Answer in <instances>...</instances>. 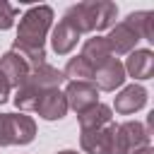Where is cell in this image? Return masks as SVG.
I'll return each mask as SVG.
<instances>
[{
    "mask_svg": "<svg viewBox=\"0 0 154 154\" xmlns=\"http://www.w3.org/2000/svg\"><path fill=\"white\" fill-rule=\"evenodd\" d=\"M53 24V10L48 5H36L29 7L22 19H19V29H17V38L12 43V51L19 53L24 58V63L29 67H38L46 63V34Z\"/></svg>",
    "mask_w": 154,
    "mask_h": 154,
    "instance_id": "6da1fadb",
    "label": "cell"
},
{
    "mask_svg": "<svg viewBox=\"0 0 154 154\" xmlns=\"http://www.w3.org/2000/svg\"><path fill=\"white\" fill-rule=\"evenodd\" d=\"M116 14H118V7L108 0H91V2H79V5H72L67 12H65V22H70L79 34H87V31H103V29H111L113 22H116Z\"/></svg>",
    "mask_w": 154,
    "mask_h": 154,
    "instance_id": "7a4b0ae2",
    "label": "cell"
},
{
    "mask_svg": "<svg viewBox=\"0 0 154 154\" xmlns=\"http://www.w3.org/2000/svg\"><path fill=\"white\" fill-rule=\"evenodd\" d=\"M36 137V123L34 118L24 113H0V144H29Z\"/></svg>",
    "mask_w": 154,
    "mask_h": 154,
    "instance_id": "3957f363",
    "label": "cell"
},
{
    "mask_svg": "<svg viewBox=\"0 0 154 154\" xmlns=\"http://www.w3.org/2000/svg\"><path fill=\"white\" fill-rule=\"evenodd\" d=\"M116 130H118L116 123H108V125L96 128V130H79L82 149L89 154H120Z\"/></svg>",
    "mask_w": 154,
    "mask_h": 154,
    "instance_id": "277c9868",
    "label": "cell"
},
{
    "mask_svg": "<svg viewBox=\"0 0 154 154\" xmlns=\"http://www.w3.org/2000/svg\"><path fill=\"white\" fill-rule=\"evenodd\" d=\"M103 41H106L111 55H128V53L135 51V46L140 41V34L128 22H120V24L111 26V31H108V36H103Z\"/></svg>",
    "mask_w": 154,
    "mask_h": 154,
    "instance_id": "5b68a950",
    "label": "cell"
},
{
    "mask_svg": "<svg viewBox=\"0 0 154 154\" xmlns=\"http://www.w3.org/2000/svg\"><path fill=\"white\" fill-rule=\"evenodd\" d=\"M65 101H67V108H75L77 113L91 108L94 103H99V89L91 84V82H70L63 91Z\"/></svg>",
    "mask_w": 154,
    "mask_h": 154,
    "instance_id": "8992f818",
    "label": "cell"
},
{
    "mask_svg": "<svg viewBox=\"0 0 154 154\" xmlns=\"http://www.w3.org/2000/svg\"><path fill=\"white\" fill-rule=\"evenodd\" d=\"M116 135H118L120 154H132L135 149L149 144V130H147L142 123H137V120H128V123L118 125Z\"/></svg>",
    "mask_w": 154,
    "mask_h": 154,
    "instance_id": "52a82bcc",
    "label": "cell"
},
{
    "mask_svg": "<svg viewBox=\"0 0 154 154\" xmlns=\"http://www.w3.org/2000/svg\"><path fill=\"white\" fill-rule=\"evenodd\" d=\"M125 82V67L118 58H111L106 60L103 65H99L91 75V84L96 89H103V91H113L118 89L120 84Z\"/></svg>",
    "mask_w": 154,
    "mask_h": 154,
    "instance_id": "ba28073f",
    "label": "cell"
},
{
    "mask_svg": "<svg viewBox=\"0 0 154 154\" xmlns=\"http://www.w3.org/2000/svg\"><path fill=\"white\" fill-rule=\"evenodd\" d=\"M63 82H65L63 72L43 63V65H38V67H31L29 75H26V79H24L22 84H26V87H31L34 91L43 94V91H48V89H58ZM22 84H19V87H22Z\"/></svg>",
    "mask_w": 154,
    "mask_h": 154,
    "instance_id": "9c48e42d",
    "label": "cell"
},
{
    "mask_svg": "<svg viewBox=\"0 0 154 154\" xmlns=\"http://www.w3.org/2000/svg\"><path fill=\"white\" fill-rule=\"evenodd\" d=\"M34 111L41 118H46V120H60L67 113V101H65V96H63L60 89H48V91H43L38 96Z\"/></svg>",
    "mask_w": 154,
    "mask_h": 154,
    "instance_id": "30bf717a",
    "label": "cell"
},
{
    "mask_svg": "<svg viewBox=\"0 0 154 154\" xmlns=\"http://www.w3.org/2000/svg\"><path fill=\"white\" fill-rule=\"evenodd\" d=\"M29 70H31V67L24 63V58H22L19 53H14V51H7V53L0 58V75L7 79L10 87H19V84L26 79Z\"/></svg>",
    "mask_w": 154,
    "mask_h": 154,
    "instance_id": "8fae6325",
    "label": "cell"
},
{
    "mask_svg": "<svg viewBox=\"0 0 154 154\" xmlns=\"http://www.w3.org/2000/svg\"><path fill=\"white\" fill-rule=\"evenodd\" d=\"M144 103H147V89L140 87V84H130V87H125V89L116 96V101H113L116 111L123 113V116H130V113L140 111Z\"/></svg>",
    "mask_w": 154,
    "mask_h": 154,
    "instance_id": "7c38bea8",
    "label": "cell"
},
{
    "mask_svg": "<svg viewBox=\"0 0 154 154\" xmlns=\"http://www.w3.org/2000/svg\"><path fill=\"white\" fill-rule=\"evenodd\" d=\"M79 36H82V34H79L70 22L60 19V22H58V26H55V29H53V34H51V46H53V51H55L58 55H67V53L77 46Z\"/></svg>",
    "mask_w": 154,
    "mask_h": 154,
    "instance_id": "4fadbf2b",
    "label": "cell"
},
{
    "mask_svg": "<svg viewBox=\"0 0 154 154\" xmlns=\"http://www.w3.org/2000/svg\"><path fill=\"white\" fill-rule=\"evenodd\" d=\"M123 67H125V72H128L130 77H135V79H149V77L154 75V53L147 51V48H142V51L135 48Z\"/></svg>",
    "mask_w": 154,
    "mask_h": 154,
    "instance_id": "5bb4252c",
    "label": "cell"
},
{
    "mask_svg": "<svg viewBox=\"0 0 154 154\" xmlns=\"http://www.w3.org/2000/svg\"><path fill=\"white\" fill-rule=\"evenodd\" d=\"M79 55L91 65V70H96L99 65H103L106 60L113 58L111 51H108V46H106V41H103V36H91V38H87Z\"/></svg>",
    "mask_w": 154,
    "mask_h": 154,
    "instance_id": "9a60e30c",
    "label": "cell"
},
{
    "mask_svg": "<svg viewBox=\"0 0 154 154\" xmlns=\"http://www.w3.org/2000/svg\"><path fill=\"white\" fill-rule=\"evenodd\" d=\"M77 116H79V130H96V128L113 123V113L106 103H94L91 108H87Z\"/></svg>",
    "mask_w": 154,
    "mask_h": 154,
    "instance_id": "2e32d148",
    "label": "cell"
},
{
    "mask_svg": "<svg viewBox=\"0 0 154 154\" xmlns=\"http://www.w3.org/2000/svg\"><path fill=\"white\" fill-rule=\"evenodd\" d=\"M125 22L140 34V38L154 43V12H132Z\"/></svg>",
    "mask_w": 154,
    "mask_h": 154,
    "instance_id": "e0dca14e",
    "label": "cell"
},
{
    "mask_svg": "<svg viewBox=\"0 0 154 154\" xmlns=\"http://www.w3.org/2000/svg\"><path fill=\"white\" fill-rule=\"evenodd\" d=\"M91 75H94V70H91V65L82 55L70 58L65 70H63V77L70 79V82H91Z\"/></svg>",
    "mask_w": 154,
    "mask_h": 154,
    "instance_id": "ac0fdd59",
    "label": "cell"
},
{
    "mask_svg": "<svg viewBox=\"0 0 154 154\" xmlns=\"http://www.w3.org/2000/svg\"><path fill=\"white\" fill-rule=\"evenodd\" d=\"M17 7H12V5H7V2H2L0 0V29L5 31V29H10L12 24H14V17H17Z\"/></svg>",
    "mask_w": 154,
    "mask_h": 154,
    "instance_id": "d6986e66",
    "label": "cell"
},
{
    "mask_svg": "<svg viewBox=\"0 0 154 154\" xmlns=\"http://www.w3.org/2000/svg\"><path fill=\"white\" fill-rule=\"evenodd\" d=\"M10 89H12V87H10V84H7V79L0 75V103H5V101H7V96H10Z\"/></svg>",
    "mask_w": 154,
    "mask_h": 154,
    "instance_id": "ffe728a7",
    "label": "cell"
},
{
    "mask_svg": "<svg viewBox=\"0 0 154 154\" xmlns=\"http://www.w3.org/2000/svg\"><path fill=\"white\" fill-rule=\"evenodd\" d=\"M132 154H154V152H152V147L147 144V147H140V149H135Z\"/></svg>",
    "mask_w": 154,
    "mask_h": 154,
    "instance_id": "44dd1931",
    "label": "cell"
},
{
    "mask_svg": "<svg viewBox=\"0 0 154 154\" xmlns=\"http://www.w3.org/2000/svg\"><path fill=\"white\" fill-rule=\"evenodd\" d=\"M58 154H77V152H72V149H65V152H58Z\"/></svg>",
    "mask_w": 154,
    "mask_h": 154,
    "instance_id": "7402d4cb",
    "label": "cell"
}]
</instances>
